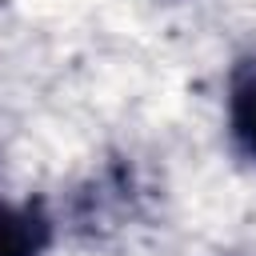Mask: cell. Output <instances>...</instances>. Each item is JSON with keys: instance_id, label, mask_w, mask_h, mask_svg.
Returning a JSON list of instances; mask_svg holds the SVG:
<instances>
[{"instance_id": "6da1fadb", "label": "cell", "mask_w": 256, "mask_h": 256, "mask_svg": "<svg viewBox=\"0 0 256 256\" xmlns=\"http://www.w3.org/2000/svg\"><path fill=\"white\" fill-rule=\"evenodd\" d=\"M52 240V220L40 204L0 200V256H40Z\"/></svg>"}, {"instance_id": "7a4b0ae2", "label": "cell", "mask_w": 256, "mask_h": 256, "mask_svg": "<svg viewBox=\"0 0 256 256\" xmlns=\"http://www.w3.org/2000/svg\"><path fill=\"white\" fill-rule=\"evenodd\" d=\"M228 128L232 140L256 156V56L240 60L228 76Z\"/></svg>"}]
</instances>
